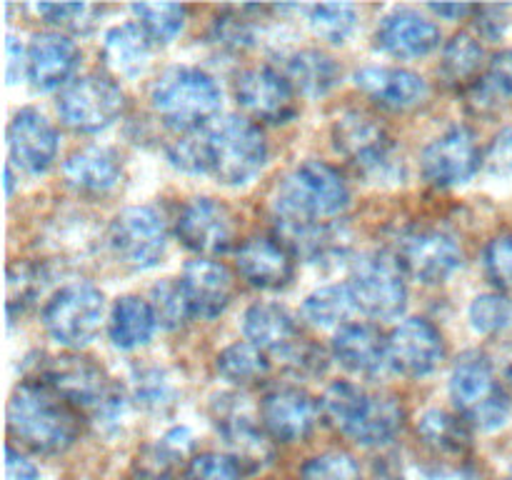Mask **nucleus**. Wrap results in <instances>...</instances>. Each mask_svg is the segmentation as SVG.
Returning a JSON list of instances; mask_svg holds the SVG:
<instances>
[{
    "instance_id": "1",
    "label": "nucleus",
    "mask_w": 512,
    "mask_h": 480,
    "mask_svg": "<svg viewBox=\"0 0 512 480\" xmlns=\"http://www.w3.org/2000/svg\"><path fill=\"white\" fill-rule=\"evenodd\" d=\"M8 430L25 448L58 455L78 440L80 413L43 380H23L8 400Z\"/></svg>"
},
{
    "instance_id": "2",
    "label": "nucleus",
    "mask_w": 512,
    "mask_h": 480,
    "mask_svg": "<svg viewBox=\"0 0 512 480\" xmlns=\"http://www.w3.org/2000/svg\"><path fill=\"white\" fill-rule=\"evenodd\" d=\"M50 390L60 395L75 413L88 415L98 425L118 423L125 410V393L108 373L83 355H55L38 370Z\"/></svg>"
},
{
    "instance_id": "3",
    "label": "nucleus",
    "mask_w": 512,
    "mask_h": 480,
    "mask_svg": "<svg viewBox=\"0 0 512 480\" xmlns=\"http://www.w3.org/2000/svg\"><path fill=\"white\" fill-rule=\"evenodd\" d=\"M350 205L343 175L323 160H305L285 175L273 198L275 223H330Z\"/></svg>"
},
{
    "instance_id": "4",
    "label": "nucleus",
    "mask_w": 512,
    "mask_h": 480,
    "mask_svg": "<svg viewBox=\"0 0 512 480\" xmlns=\"http://www.w3.org/2000/svg\"><path fill=\"white\" fill-rule=\"evenodd\" d=\"M223 93L213 75L190 65H175L150 85V105L168 128L195 133L218 115Z\"/></svg>"
},
{
    "instance_id": "5",
    "label": "nucleus",
    "mask_w": 512,
    "mask_h": 480,
    "mask_svg": "<svg viewBox=\"0 0 512 480\" xmlns=\"http://www.w3.org/2000/svg\"><path fill=\"white\" fill-rule=\"evenodd\" d=\"M450 400L460 418L475 430L493 433L510 418V395L495 378L493 360L480 350L460 355L450 373Z\"/></svg>"
},
{
    "instance_id": "6",
    "label": "nucleus",
    "mask_w": 512,
    "mask_h": 480,
    "mask_svg": "<svg viewBox=\"0 0 512 480\" xmlns=\"http://www.w3.org/2000/svg\"><path fill=\"white\" fill-rule=\"evenodd\" d=\"M333 145L373 183H403L405 163L395 153L388 128L368 110H345L333 123Z\"/></svg>"
},
{
    "instance_id": "7",
    "label": "nucleus",
    "mask_w": 512,
    "mask_h": 480,
    "mask_svg": "<svg viewBox=\"0 0 512 480\" xmlns=\"http://www.w3.org/2000/svg\"><path fill=\"white\" fill-rule=\"evenodd\" d=\"M210 173L218 183L240 188L263 173L268 165L270 148L265 133L248 115H225L208 133Z\"/></svg>"
},
{
    "instance_id": "8",
    "label": "nucleus",
    "mask_w": 512,
    "mask_h": 480,
    "mask_svg": "<svg viewBox=\"0 0 512 480\" xmlns=\"http://www.w3.org/2000/svg\"><path fill=\"white\" fill-rule=\"evenodd\" d=\"M105 315V295L93 283H70L53 293L43 308V325L63 348L80 350L98 335Z\"/></svg>"
},
{
    "instance_id": "9",
    "label": "nucleus",
    "mask_w": 512,
    "mask_h": 480,
    "mask_svg": "<svg viewBox=\"0 0 512 480\" xmlns=\"http://www.w3.org/2000/svg\"><path fill=\"white\" fill-rule=\"evenodd\" d=\"M210 418H213L218 433L225 438L230 458L243 470L258 473L273 465L275 445L273 438L263 425H258L253 410L245 403L243 395L225 393L215 395L210 403Z\"/></svg>"
},
{
    "instance_id": "10",
    "label": "nucleus",
    "mask_w": 512,
    "mask_h": 480,
    "mask_svg": "<svg viewBox=\"0 0 512 480\" xmlns=\"http://www.w3.org/2000/svg\"><path fill=\"white\" fill-rule=\"evenodd\" d=\"M358 310L375 320H393L408 305V283L398 258L365 253L353 263L348 280Z\"/></svg>"
},
{
    "instance_id": "11",
    "label": "nucleus",
    "mask_w": 512,
    "mask_h": 480,
    "mask_svg": "<svg viewBox=\"0 0 512 480\" xmlns=\"http://www.w3.org/2000/svg\"><path fill=\"white\" fill-rule=\"evenodd\" d=\"M125 110V93L113 78L100 73L75 78L58 98V115L75 133L93 135L110 128Z\"/></svg>"
},
{
    "instance_id": "12",
    "label": "nucleus",
    "mask_w": 512,
    "mask_h": 480,
    "mask_svg": "<svg viewBox=\"0 0 512 480\" xmlns=\"http://www.w3.org/2000/svg\"><path fill=\"white\" fill-rule=\"evenodd\" d=\"M108 245L118 263L130 270H150L168 250V228L163 215L150 205L125 208L110 220Z\"/></svg>"
},
{
    "instance_id": "13",
    "label": "nucleus",
    "mask_w": 512,
    "mask_h": 480,
    "mask_svg": "<svg viewBox=\"0 0 512 480\" xmlns=\"http://www.w3.org/2000/svg\"><path fill=\"white\" fill-rule=\"evenodd\" d=\"M463 260L458 240L440 228H413L398 240V263L418 283H445L463 268Z\"/></svg>"
},
{
    "instance_id": "14",
    "label": "nucleus",
    "mask_w": 512,
    "mask_h": 480,
    "mask_svg": "<svg viewBox=\"0 0 512 480\" xmlns=\"http://www.w3.org/2000/svg\"><path fill=\"white\" fill-rule=\"evenodd\" d=\"M483 165V150L468 125H453L428 143L420 158L425 180L435 188L470 183Z\"/></svg>"
},
{
    "instance_id": "15",
    "label": "nucleus",
    "mask_w": 512,
    "mask_h": 480,
    "mask_svg": "<svg viewBox=\"0 0 512 480\" xmlns=\"http://www.w3.org/2000/svg\"><path fill=\"white\" fill-rule=\"evenodd\" d=\"M235 100L245 115L268 125H283L295 118V88L290 80L268 65L243 70L235 80Z\"/></svg>"
},
{
    "instance_id": "16",
    "label": "nucleus",
    "mask_w": 512,
    "mask_h": 480,
    "mask_svg": "<svg viewBox=\"0 0 512 480\" xmlns=\"http://www.w3.org/2000/svg\"><path fill=\"white\" fill-rule=\"evenodd\" d=\"M175 233L180 243L200 258H215L233 248L235 218L220 200L193 198L178 213Z\"/></svg>"
},
{
    "instance_id": "17",
    "label": "nucleus",
    "mask_w": 512,
    "mask_h": 480,
    "mask_svg": "<svg viewBox=\"0 0 512 480\" xmlns=\"http://www.w3.org/2000/svg\"><path fill=\"white\" fill-rule=\"evenodd\" d=\"M388 360L395 373L405 378H428L445 360V338L425 318H408L388 335Z\"/></svg>"
},
{
    "instance_id": "18",
    "label": "nucleus",
    "mask_w": 512,
    "mask_h": 480,
    "mask_svg": "<svg viewBox=\"0 0 512 480\" xmlns=\"http://www.w3.org/2000/svg\"><path fill=\"white\" fill-rule=\"evenodd\" d=\"M440 45V28L433 18L413 8H395L375 28V48L400 60L425 58Z\"/></svg>"
},
{
    "instance_id": "19",
    "label": "nucleus",
    "mask_w": 512,
    "mask_h": 480,
    "mask_svg": "<svg viewBox=\"0 0 512 480\" xmlns=\"http://www.w3.org/2000/svg\"><path fill=\"white\" fill-rule=\"evenodd\" d=\"M10 160L30 175H43L58 158V130L35 108H23L8 125Z\"/></svg>"
},
{
    "instance_id": "20",
    "label": "nucleus",
    "mask_w": 512,
    "mask_h": 480,
    "mask_svg": "<svg viewBox=\"0 0 512 480\" xmlns=\"http://www.w3.org/2000/svg\"><path fill=\"white\" fill-rule=\"evenodd\" d=\"M360 93L378 108L390 113H408L428 100V83L418 73L393 65H368L355 73Z\"/></svg>"
},
{
    "instance_id": "21",
    "label": "nucleus",
    "mask_w": 512,
    "mask_h": 480,
    "mask_svg": "<svg viewBox=\"0 0 512 480\" xmlns=\"http://www.w3.org/2000/svg\"><path fill=\"white\" fill-rule=\"evenodd\" d=\"M320 403L300 388H275L260 400V420L278 443H300L315 430Z\"/></svg>"
},
{
    "instance_id": "22",
    "label": "nucleus",
    "mask_w": 512,
    "mask_h": 480,
    "mask_svg": "<svg viewBox=\"0 0 512 480\" xmlns=\"http://www.w3.org/2000/svg\"><path fill=\"white\" fill-rule=\"evenodd\" d=\"M235 270L250 288L280 290L293 280L295 260L278 238L253 235L235 250Z\"/></svg>"
},
{
    "instance_id": "23",
    "label": "nucleus",
    "mask_w": 512,
    "mask_h": 480,
    "mask_svg": "<svg viewBox=\"0 0 512 480\" xmlns=\"http://www.w3.org/2000/svg\"><path fill=\"white\" fill-rule=\"evenodd\" d=\"M190 313L200 320H215L228 310L235 293V280L223 263L213 258L190 260L180 275Z\"/></svg>"
},
{
    "instance_id": "24",
    "label": "nucleus",
    "mask_w": 512,
    "mask_h": 480,
    "mask_svg": "<svg viewBox=\"0 0 512 480\" xmlns=\"http://www.w3.org/2000/svg\"><path fill=\"white\" fill-rule=\"evenodd\" d=\"M80 63V48L58 30L33 35L28 45V80L35 90L48 93L70 80Z\"/></svg>"
},
{
    "instance_id": "25",
    "label": "nucleus",
    "mask_w": 512,
    "mask_h": 480,
    "mask_svg": "<svg viewBox=\"0 0 512 480\" xmlns=\"http://www.w3.org/2000/svg\"><path fill=\"white\" fill-rule=\"evenodd\" d=\"M333 358L348 373L378 380L390 368L388 338H383L375 325L348 323L335 333Z\"/></svg>"
},
{
    "instance_id": "26",
    "label": "nucleus",
    "mask_w": 512,
    "mask_h": 480,
    "mask_svg": "<svg viewBox=\"0 0 512 480\" xmlns=\"http://www.w3.org/2000/svg\"><path fill=\"white\" fill-rule=\"evenodd\" d=\"M278 240L290 250L293 258L305 263H328L345 258L350 248L348 230L340 223H275Z\"/></svg>"
},
{
    "instance_id": "27",
    "label": "nucleus",
    "mask_w": 512,
    "mask_h": 480,
    "mask_svg": "<svg viewBox=\"0 0 512 480\" xmlns=\"http://www.w3.org/2000/svg\"><path fill=\"white\" fill-rule=\"evenodd\" d=\"M63 178L70 190L88 198L108 195L123 178V163L115 150L105 145H88L80 148L65 160Z\"/></svg>"
},
{
    "instance_id": "28",
    "label": "nucleus",
    "mask_w": 512,
    "mask_h": 480,
    "mask_svg": "<svg viewBox=\"0 0 512 480\" xmlns=\"http://www.w3.org/2000/svg\"><path fill=\"white\" fill-rule=\"evenodd\" d=\"M403 425L405 408L398 403V398L368 393L345 435L363 448H380V445L393 443Z\"/></svg>"
},
{
    "instance_id": "29",
    "label": "nucleus",
    "mask_w": 512,
    "mask_h": 480,
    "mask_svg": "<svg viewBox=\"0 0 512 480\" xmlns=\"http://www.w3.org/2000/svg\"><path fill=\"white\" fill-rule=\"evenodd\" d=\"M150 45L153 43L138 23H123L105 33L100 55L105 68L113 70L115 75L138 78L150 65Z\"/></svg>"
},
{
    "instance_id": "30",
    "label": "nucleus",
    "mask_w": 512,
    "mask_h": 480,
    "mask_svg": "<svg viewBox=\"0 0 512 480\" xmlns=\"http://www.w3.org/2000/svg\"><path fill=\"white\" fill-rule=\"evenodd\" d=\"M285 78L290 80L295 93L305 98H325L340 83L343 68L323 50H295L285 60Z\"/></svg>"
},
{
    "instance_id": "31",
    "label": "nucleus",
    "mask_w": 512,
    "mask_h": 480,
    "mask_svg": "<svg viewBox=\"0 0 512 480\" xmlns=\"http://www.w3.org/2000/svg\"><path fill=\"white\" fill-rule=\"evenodd\" d=\"M243 333L248 343L278 355L300 338L293 315L278 303L250 305L243 315Z\"/></svg>"
},
{
    "instance_id": "32",
    "label": "nucleus",
    "mask_w": 512,
    "mask_h": 480,
    "mask_svg": "<svg viewBox=\"0 0 512 480\" xmlns=\"http://www.w3.org/2000/svg\"><path fill=\"white\" fill-rule=\"evenodd\" d=\"M420 443L440 458H463L470 450V425L458 413L430 408L415 423Z\"/></svg>"
},
{
    "instance_id": "33",
    "label": "nucleus",
    "mask_w": 512,
    "mask_h": 480,
    "mask_svg": "<svg viewBox=\"0 0 512 480\" xmlns=\"http://www.w3.org/2000/svg\"><path fill=\"white\" fill-rule=\"evenodd\" d=\"M158 320H155L153 308L148 300L138 295H123L115 300L110 310V340L120 350H135L150 343Z\"/></svg>"
},
{
    "instance_id": "34",
    "label": "nucleus",
    "mask_w": 512,
    "mask_h": 480,
    "mask_svg": "<svg viewBox=\"0 0 512 480\" xmlns=\"http://www.w3.org/2000/svg\"><path fill=\"white\" fill-rule=\"evenodd\" d=\"M215 373L235 388H248V385L260 383L270 373V360L258 345L238 340L215 355Z\"/></svg>"
},
{
    "instance_id": "35",
    "label": "nucleus",
    "mask_w": 512,
    "mask_h": 480,
    "mask_svg": "<svg viewBox=\"0 0 512 480\" xmlns=\"http://www.w3.org/2000/svg\"><path fill=\"white\" fill-rule=\"evenodd\" d=\"M485 50L480 45V40L475 35L455 33L448 43L443 45V55H440V73L448 80L450 85H458V88H470L475 83L483 68Z\"/></svg>"
},
{
    "instance_id": "36",
    "label": "nucleus",
    "mask_w": 512,
    "mask_h": 480,
    "mask_svg": "<svg viewBox=\"0 0 512 480\" xmlns=\"http://www.w3.org/2000/svg\"><path fill=\"white\" fill-rule=\"evenodd\" d=\"M358 310L353 290L348 283L325 285L313 290L303 303V318L315 328H343L348 325L350 315Z\"/></svg>"
},
{
    "instance_id": "37",
    "label": "nucleus",
    "mask_w": 512,
    "mask_h": 480,
    "mask_svg": "<svg viewBox=\"0 0 512 480\" xmlns=\"http://www.w3.org/2000/svg\"><path fill=\"white\" fill-rule=\"evenodd\" d=\"M133 15L143 33L148 35L150 43L168 45L183 33L188 10L178 3H138L133 5Z\"/></svg>"
},
{
    "instance_id": "38",
    "label": "nucleus",
    "mask_w": 512,
    "mask_h": 480,
    "mask_svg": "<svg viewBox=\"0 0 512 480\" xmlns=\"http://www.w3.org/2000/svg\"><path fill=\"white\" fill-rule=\"evenodd\" d=\"M308 23L320 40L343 45L358 28V8L350 3H323L308 8Z\"/></svg>"
},
{
    "instance_id": "39",
    "label": "nucleus",
    "mask_w": 512,
    "mask_h": 480,
    "mask_svg": "<svg viewBox=\"0 0 512 480\" xmlns=\"http://www.w3.org/2000/svg\"><path fill=\"white\" fill-rule=\"evenodd\" d=\"M148 303L150 308H153V315L155 320H158V325L165 330H180L190 318H193L180 280L168 278L155 283L153 288H150Z\"/></svg>"
},
{
    "instance_id": "40",
    "label": "nucleus",
    "mask_w": 512,
    "mask_h": 480,
    "mask_svg": "<svg viewBox=\"0 0 512 480\" xmlns=\"http://www.w3.org/2000/svg\"><path fill=\"white\" fill-rule=\"evenodd\" d=\"M35 13L58 28V33H90L103 15V8L88 3H40L35 5Z\"/></svg>"
},
{
    "instance_id": "41",
    "label": "nucleus",
    "mask_w": 512,
    "mask_h": 480,
    "mask_svg": "<svg viewBox=\"0 0 512 480\" xmlns=\"http://www.w3.org/2000/svg\"><path fill=\"white\" fill-rule=\"evenodd\" d=\"M183 458L185 455L178 453L165 438L143 445L133 460V480H175Z\"/></svg>"
},
{
    "instance_id": "42",
    "label": "nucleus",
    "mask_w": 512,
    "mask_h": 480,
    "mask_svg": "<svg viewBox=\"0 0 512 480\" xmlns=\"http://www.w3.org/2000/svg\"><path fill=\"white\" fill-rule=\"evenodd\" d=\"M300 480H363V470L355 455L345 450H325L305 460Z\"/></svg>"
},
{
    "instance_id": "43",
    "label": "nucleus",
    "mask_w": 512,
    "mask_h": 480,
    "mask_svg": "<svg viewBox=\"0 0 512 480\" xmlns=\"http://www.w3.org/2000/svg\"><path fill=\"white\" fill-rule=\"evenodd\" d=\"M165 155L168 163L175 170L185 175H203L210 173V148H208V135H195L185 133L175 138L173 143L165 145Z\"/></svg>"
},
{
    "instance_id": "44",
    "label": "nucleus",
    "mask_w": 512,
    "mask_h": 480,
    "mask_svg": "<svg viewBox=\"0 0 512 480\" xmlns=\"http://www.w3.org/2000/svg\"><path fill=\"white\" fill-rule=\"evenodd\" d=\"M470 325L480 335H495L512 325V300L503 293H483L470 303Z\"/></svg>"
},
{
    "instance_id": "45",
    "label": "nucleus",
    "mask_w": 512,
    "mask_h": 480,
    "mask_svg": "<svg viewBox=\"0 0 512 480\" xmlns=\"http://www.w3.org/2000/svg\"><path fill=\"white\" fill-rule=\"evenodd\" d=\"M133 395L150 413H165L175 405V388L160 368H140L133 378Z\"/></svg>"
},
{
    "instance_id": "46",
    "label": "nucleus",
    "mask_w": 512,
    "mask_h": 480,
    "mask_svg": "<svg viewBox=\"0 0 512 480\" xmlns=\"http://www.w3.org/2000/svg\"><path fill=\"white\" fill-rule=\"evenodd\" d=\"M38 293H43V273L33 263H13L8 268V313H23Z\"/></svg>"
},
{
    "instance_id": "47",
    "label": "nucleus",
    "mask_w": 512,
    "mask_h": 480,
    "mask_svg": "<svg viewBox=\"0 0 512 480\" xmlns=\"http://www.w3.org/2000/svg\"><path fill=\"white\" fill-rule=\"evenodd\" d=\"M280 358H283V365L288 368V373H293L295 378H318L328 368V355H325V350L305 338H298L293 345H288L280 353Z\"/></svg>"
},
{
    "instance_id": "48",
    "label": "nucleus",
    "mask_w": 512,
    "mask_h": 480,
    "mask_svg": "<svg viewBox=\"0 0 512 480\" xmlns=\"http://www.w3.org/2000/svg\"><path fill=\"white\" fill-rule=\"evenodd\" d=\"M483 268L495 288L512 290V233L498 235L485 245Z\"/></svg>"
},
{
    "instance_id": "49",
    "label": "nucleus",
    "mask_w": 512,
    "mask_h": 480,
    "mask_svg": "<svg viewBox=\"0 0 512 480\" xmlns=\"http://www.w3.org/2000/svg\"><path fill=\"white\" fill-rule=\"evenodd\" d=\"M240 468L225 453H198L185 465L183 480H240Z\"/></svg>"
},
{
    "instance_id": "50",
    "label": "nucleus",
    "mask_w": 512,
    "mask_h": 480,
    "mask_svg": "<svg viewBox=\"0 0 512 480\" xmlns=\"http://www.w3.org/2000/svg\"><path fill=\"white\" fill-rule=\"evenodd\" d=\"M253 25L240 13L225 10L213 20V40L225 50H245L253 45Z\"/></svg>"
},
{
    "instance_id": "51",
    "label": "nucleus",
    "mask_w": 512,
    "mask_h": 480,
    "mask_svg": "<svg viewBox=\"0 0 512 480\" xmlns=\"http://www.w3.org/2000/svg\"><path fill=\"white\" fill-rule=\"evenodd\" d=\"M508 8H500V5H485V8H475V28H478L480 38L495 40L503 38L508 33Z\"/></svg>"
},
{
    "instance_id": "52",
    "label": "nucleus",
    "mask_w": 512,
    "mask_h": 480,
    "mask_svg": "<svg viewBox=\"0 0 512 480\" xmlns=\"http://www.w3.org/2000/svg\"><path fill=\"white\" fill-rule=\"evenodd\" d=\"M485 163H488L490 173H495V175H510L512 173V128H505L503 133L493 140Z\"/></svg>"
},
{
    "instance_id": "53",
    "label": "nucleus",
    "mask_w": 512,
    "mask_h": 480,
    "mask_svg": "<svg viewBox=\"0 0 512 480\" xmlns=\"http://www.w3.org/2000/svg\"><path fill=\"white\" fill-rule=\"evenodd\" d=\"M5 458H8L5 460V475H8V480H38V465L25 458L23 453H18L13 445H8Z\"/></svg>"
},
{
    "instance_id": "54",
    "label": "nucleus",
    "mask_w": 512,
    "mask_h": 480,
    "mask_svg": "<svg viewBox=\"0 0 512 480\" xmlns=\"http://www.w3.org/2000/svg\"><path fill=\"white\" fill-rule=\"evenodd\" d=\"M490 80L503 95H512V48L490 60Z\"/></svg>"
},
{
    "instance_id": "55",
    "label": "nucleus",
    "mask_w": 512,
    "mask_h": 480,
    "mask_svg": "<svg viewBox=\"0 0 512 480\" xmlns=\"http://www.w3.org/2000/svg\"><path fill=\"white\" fill-rule=\"evenodd\" d=\"M8 63H5V75H8V83H18L20 75H28V50H23V45L8 35Z\"/></svg>"
},
{
    "instance_id": "56",
    "label": "nucleus",
    "mask_w": 512,
    "mask_h": 480,
    "mask_svg": "<svg viewBox=\"0 0 512 480\" xmlns=\"http://www.w3.org/2000/svg\"><path fill=\"white\" fill-rule=\"evenodd\" d=\"M428 10L445 20H460L465 15L475 13V8H470V5H428Z\"/></svg>"
},
{
    "instance_id": "57",
    "label": "nucleus",
    "mask_w": 512,
    "mask_h": 480,
    "mask_svg": "<svg viewBox=\"0 0 512 480\" xmlns=\"http://www.w3.org/2000/svg\"><path fill=\"white\" fill-rule=\"evenodd\" d=\"M13 188H15L13 168H10V165H5V193H8V195H13Z\"/></svg>"
},
{
    "instance_id": "58",
    "label": "nucleus",
    "mask_w": 512,
    "mask_h": 480,
    "mask_svg": "<svg viewBox=\"0 0 512 480\" xmlns=\"http://www.w3.org/2000/svg\"><path fill=\"white\" fill-rule=\"evenodd\" d=\"M505 383H508V388L512 390V360L505 365Z\"/></svg>"
},
{
    "instance_id": "59",
    "label": "nucleus",
    "mask_w": 512,
    "mask_h": 480,
    "mask_svg": "<svg viewBox=\"0 0 512 480\" xmlns=\"http://www.w3.org/2000/svg\"><path fill=\"white\" fill-rule=\"evenodd\" d=\"M505 480H512V475H510V478H505Z\"/></svg>"
}]
</instances>
